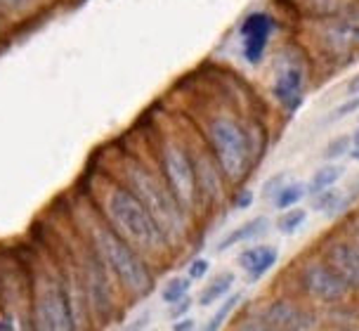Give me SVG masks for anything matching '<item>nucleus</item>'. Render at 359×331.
<instances>
[{
  "label": "nucleus",
  "mask_w": 359,
  "mask_h": 331,
  "mask_svg": "<svg viewBox=\"0 0 359 331\" xmlns=\"http://www.w3.org/2000/svg\"><path fill=\"white\" fill-rule=\"evenodd\" d=\"M79 220H83L81 237L83 241L97 253L102 265L114 279V286H118L126 296L133 301H142L154 291L156 277H154L151 263L142 253L135 251L109 222L102 218L93 203L81 206Z\"/></svg>",
  "instance_id": "1"
},
{
  "label": "nucleus",
  "mask_w": 359,
  "mask_h": 331,
  "mask_svg": "<svg viewBox=\"0 0 359 331\" xmlns=\"http://www.w3.org/2000/svg\"><path fill=\"white\" fill-rule=\"evenodd\" d=\"M109 225L130 244L135 251H140L149 260L163 258L172 251L161 227L151 218L149 211L135 199V194L126 184L109 182L104 192L100 194V203H93Z\"/></svg>",
  "instance_id": "2"
},
{
  "label": "nucleus",
  "mask_w": 359,
  "mask_h": 331,
  "mask_svg": "<svg viewBox=\"0 0 359 331\" xmlns=\"http://www.w3.org/2000/svg\"><path fill=\"white\" fill-rule=\"evenodd\" d=\"M135 194L142 206L149 211V215L161 227L168 244H182L189 232V215L180 208L175 196L165 187L161 175H154L149 168L137 161V158H126L123 161V182Z\"/></svg>",
  "instance_id": "3"
},
{
  "label": "nucleus",
  "mask_w": 359,
  "mask_h": 331,
  "mask_svg": "<svg viewBox=\"0 0 359 331\" xmlns=\"http://www.w3.org/2000/svg\"><path fill=\"white\" fill-rule=\"evenodd\" d=\"M208 149L217 163L224 182L239 184L253 166V142L251 135L234 116L220 114L206 123Z\"/></svg>",
  "instance_id": "4"
},
{
  "label": "nucleus",
  "mask_w": 359,
  "mask_h": 331,
  "mask_svg": "<svg viewBox=\"0 0 359 331\" xmlns=\"http://www.w3.org/2000/svg\"><path fill=\"white\" fill-rule=\"evenodd\" d=\"M158 163H161L158 170H161L165 187L175 196L180 208L187 215H191L198 208V189H196V173H194V161H191V151L182 142L168 140L161 147V161Z\"/></svg>",
  "instance_id": "5"
},
{
  "label": "nucleus",
  "mask_w": 359,
  "mask_h": 331,
  "mask_svg": "<svg viewBox=\"0 0 359 331\" xmlns=\"http://www.w3.org/2000/svg\"><path fill=\"white\" fill-rule=\"evenodd\" d=\"M296 286H298L300 296L307 298L310 303L324 305V308L343 303L345 298L352 294L348 289V284L341 279V275H338L322 256L307 258L298 265Z\"/></svg>",
  "instance_id": "6"
},
{
  "label": "nucleus",
  "mask_w": 359,
  "mask_h": 331,
  "mask_svg": "<svg viewBox=\"0 0 359 331\" xmlns=\"http://www.w3.org/2000/svg\"><path fill=\"white\" fill-rule=\"evenodd\" d=\"M253 315L274 331H317L322 324L312 308L288 296H279L262 303Z\"/></svg>",
  "instance_id": "7"
},
{
  "label": "nucleus",
  "mask_w": 359,
  "mask_h": 331,
  "mask_svg": "<svg viewBox=\"0 0 359 331\" xmlns=\"http://www.w3.org/2000/svg\"><path fill=\"white\" fill-rule=\"evenodd\" d=\"M277 22L269 12H251L241 22L239 36H241V53L248 65H260L265 60L269 38H272Z\"/></svg>",
  "instance_id": "8"
},
{
  "label": "nucleus",
  "mask_w": 359,
  "mask_h": 331,
  "mask_svg": "<svg viewBox=\"0 0 359 331\" xmlns=\"http://www.w3.org/2000/svg\"><path fill=\"white\" fill-rule=\"evenodd\" d=\"M322 258L341 275L350 291H359V241L329 239Z\"/></svg>",
  "instance_id": "9"
},
{
  "label": "nucleus",
  "mask_w": 359,
  "mask_h": 331,
  "mask_svg": "<svg viewBox=\"0 0 359 331\" xmlns=\"http://www.w3.org/2000/svg\"><path fill=\"white\" fill-rule=\"evenodd\" d=\"M194 161V173H196V189H198V203H210L215 206V201L222 196V184L224 177L213 161L210 151H201V154H191Z\"/></svg>",
  "instance_id": "10"
},
{
  "label": "nucleus",
  "mask_w": 359,
  "mask_h": 331,
  "mask_svg": "<svg viewBox=\"0 0 359 331\" xmlns=\"http://www.w3.org/2000/svg\"><path fill=\"white\" fill-rule=\"evenodd\" d=\"M272 95L277 97V102L284 107L286 112H298L300 104L305 100V74L300 67H286L281 69L274 79Z\"/></svg>",
  "instance_id": "11"
},
{
  "label": "nucleus",
  "mask_w": 359,
  "mask_h": 331,
  "mask_svg": "<svg viewBox=\"0 0 359 331\" xmlns=\"http://www.w3.org/2000/svg\"><path fill=\"white\" fill-rule=\"evenodd\" d=\"M279 260V248L274 244H253L246 246L243 251L236 256V263L243 272H246V282L255 284L277 265Z\"/></svg>",
  "instance_id": "12"
},
{
  "label": "nucleus",
  "mask_w": 359,
  "mask_h": 331,
  "mask_svg": "<svg viewBox=\"0 0 359 331\" xmlns=\"http://www.w3.org/2000/svg\"><path fill=\"white\" fill-rule=\"evenodd\" d=\"M269 220L267 215H258V218H251L246 222H241L239 227H234L232 232H227L222 237L220 244L215 246V251H227V248H232L236 244H248V241H255L258 237H262L267 230H269Z\"/></svg>",
  "instance_id": "13"
},
{
  "label": "nucleus",
  "mask_w": 359,
  "mask_h": 331,
  "mask_svg": "<svg viewBox=\"0 0 359 331\" xmlns=\"http://www.w3.org/2000/svg\"><path fill=\"white\" fill-rule=\"evenodd\" d=\"M234 284H236V275L232 270L220 272V275H215L201 289V294H198V298H196V305L198 308H210V305L220 303L224 296H229L234 291Z\"/></svg>",
  "instance_id": "14"
},
{
  "label": "nucleus",
  "mask_w": 359,
  "mask_h": 331,
  "mask_svg": "<svg viewBox=\"0 0 359 331\" xmlns=\"http://www.w3.org/2000/svg\"><path fill=\"white\" fill-rule=\"evenodd\" d=\"M345 175V168L341 163H324L319 166L317 170L312 173V177L307 180V196H314L319 192H324V189H331L336 187L338 180Z\"/></svg>",
  "instance_id": "15"
},
{
  "label": "nucleus",
  "mask_w": 359,
  "mask_h": 331,
  "mask_svg": "<svg viewBox=\"0 0 359 331\" xmlns=\"http://www.w3.org/2000/svg\"><path fill=\"white\" fill-rule=\"evenodd\" d=\"M243 303V291H232L229 296L222 298V303L217 305V310L213 315L208 317L206 322H203L201 331H222L224 324H227V320L236 313V308Z\"/></svg>",
  "instance_id": "16"
},
{
  "label": "nucleus",
  "mask_w": 359,
  "mask_h": 331,
  "mask_svg": "<svg viewBox=\"0 0 359 331\" xmlns=\"http://www.w3.org/2000/svg\"><path fill=\"white\" fill-rule=\"evenodd\" d=\"M305 196H307V184L296 180V182H286L279 189V194L272 199V203L277 211H288V208H296Z\"/></svg>",
  "instance_id": "17"
},
{
  "label": "nucleus",
  "mask_w": 359,
  "mask_h": 331,
  "mask_svg": "<svg viewBox=\"0 0 359 331\" xmlns=\"http://www.w3.org/2000/svg\"><path fill=\"white\" fill-rule=\"evenodd\" d=\"M191 279L187 275H175V277H170L168 282L163 284V289H161V303L163 305H172V303H177V301H182L184 296H189V291H191Z\"/></svg>",
  "instance_id": "18"
},
{
  "label": "nucleus",
  "mask_w": 359,
  "mask_h": 331,
  "mask_svg": "<svg viewBox=\"0 0 359 331\" xmlns=\"http://www.w3.org/2000/svg\"><path fill=\"white\" fill-rule=\"evenodd\" d=\"M307 222V211L303 208H288V211H281L279 220H277V230L286 237H293L305 227Z\"/></svg>",
  "instance_id": "19"
},
{
  "label": "nucleus",
  "mask_w": 359,
  "mask_h": 331,
  "mask_svg": "<svg viewBox=\"0 0 359 331\" xmlns=\"http://www.w3.org/2000/svg\"><path fill=\"white\" fill-rule=\"evenodd\" d=\"M350 147H352V135H338V137H333L331 142L326 144L324 158H329V161H333V158H343L345 154H350Z\"/></svg>",
  "instance_id": "20"
},
{
  "label": "nucleus",
  "mask_w": 359,
  "mask_h": 331,
  "mask_svg": "<svg viewBox=\"0 0 359 331\" xmlns=\"http://www.w3.org/2000/svg\"><path fill=\"white\" fill-rule=\"evenodd\" d=\"M210 272V260L208 258H191L189 265H187V277L191 282H196V279H203Z\"/></svg>",
  "instance_id": "21"
},
{
  "label": "nucleus",
  "mask_w": 359,
  "mask_h": 331,
  "mask_svg": "<svg viewBox=\"0 0 359 331\" xmlns=\"http://www.w3.org/2000/svg\"><path fill=\"white\" fill-rule=\"evenodd\" d=\"M232 331H274V329H269L265 322H260L258 317L251 313V315L241 317V320L232 327Z\"/></svg>",
  "instance_id": "22"
},
{
  "label": "nucleus",
  "mask_w": 359,
  "mask_h": 331,
  "mask_svg": "<svg viewBox=\"0 0 359 331\" xmlns=\"http://www.w3.org/2000/svg\"><path fill=\"white\" fill-rule=\"evenodd\" d=\"M196 301L191 296H184L182 301H177V303H172L168 305V317H170V322H175L180 320V317H187L191 313V305H194Z\"/></svg>",
  "instance_id": "23"
},
{
  "label": "nucleus",
  "mask_w": 359,
  "mask_h": 331,
  "mask_svg": "<svg viewBox=\"0 0 359 331\" xmlns=\"http://www.w3.org/2000/svg\"><path fill=\"white\" fill-rule=\"evenodd\" d=\"M253 199H255L253 189L241 187L239 192L232 196V208H234V211H248V208L253 206Z\"/></svg>",
  "instance_id": "24"
},
{
  "label": "nucleus",
  "mask_w": 359,
  "mask_h": 331,
  "mask_svg": "<svg viewBox=\"0 0 359 331\" xmlns=\"http://www.w3.org/2000/svg\"><path fill=\"white\" fill-rule=\"evenodd\" d=\"M286 182H288V180H286V173H277V175H272V177H269V180L265 182V187H262V196L272 201L274 196L279 194V189L284 187Z\"/></svg>",
  "instance_id": "25"
},
{
  "label": "nucleus",
  "mask_w": 359,
  "mask_h": 331,
  "mask_svg": "<svg viewBox=\"0 0 359 331\" xmlns=\"http://www.w3.org/2000/svg\"><path fill=\"white\" fill-rule=\"evenodd\" d=\"M151 324V310H144V313H140L135 320H130L123 327V331H147Z\"/></svg>",
  "instance_id": "26"
},
{
  "label": "nucleus",
  "mask_w": 359,
  "mask_h": 331,
  "mask_svg": "<svg viewBox=\"0 0 359 331\" xmlns=\"http://www.w3.org/2000/svg\"><path fill=\"white\" fill-rule=\"evenodd\" d=\"M355 112H359V95H350V100H348V102H343V104L338 107L333 116H336V119H343V116H350V114H355Z\"/></svg>",
  "instance_id": "27"
},
{
  "label": "nucleus",
  "mask_w": 359,
  "mask_h": 331,
  "mask_svg": "<svg viewBox=\"0 0 359 331\" xmlns=\"http://www.w3.org/2000/svg\"><path fill=\"white\" fill-rule=\"evenodd\" d=\"M34 0H0V10L5 12H27Z\"/></svg>",
  "instance_id": "28"
},
{
  "label": "nucleus",
  "mask_w": 359,
  "mask_h": 331,
  "mask_svg": "<svg viewBox=\"0 0 359 331\" xmlns=\"http://www.w3.org/2000/svg\"><path fill=\"white\" fill-rule=\"evenodd\" d=\"M196 329V320L191 315L180 317V320L172 322V331H194Z\"/></svg>",
  "instance_id": "29"
},
{
  "label": "nucleus",
  "mask_w": 359,
  "mask_h": 331,
  "mask_svg": "<svg viewBox=\"0 0 359 331\" xmlns=\"http://www.w3.org/2000/svg\"><path fill=\"white\" fill-rule=\"evenodd\" d=\"M348 95H359V74L350 79V83H348Z\"/></svg>",
  "instance_id": "30"
},
{
  "label": "nucleus",
  "mask_w": 359,
  "mask_h": 331,
  "mask_svg": "<svg viewBox=\"0 0 359 331\" xmlns=\"http://www.w3.org/2000/svg\"><path fill=\"white\" fill-rule=\"evenodd\" d=\"M350 156L355 158V161H359V142H352V147H350Z\"/></svg>",
  "instance_id": "31"
},
{
  "label": "nucleus",
  "mask_w": 359,
  "mask_h": 331,
  "mask_svg": "<svg viewBox=\"0 0 359 331\" xmlns=\"http://www.w3.org/2000/svg\"><path fill=\"white\" fill-rule=\"evenodd\" d=\"M324 331H359V327H331V329H324Z\"/></svg>",
  "instance_id": "32"
},
{
  "label": "nucleus",
  "mask_w": 359,
  "mask_h": 331,
  "mask_svg": "<svg viewBox=\"0 0 359 331\" xmlns=\"http://www.w3.org/2000/svg\"><path fill=\"white\" fill-rule=\"evenodd\" d=\"M352 142H359V128H357V133H355V137H352Z\"/></svg>",
  "instance_id": "33"
},
{
  "label": "nucleus",
  "mask_w": 359,
  "mask_h": 331,
  "mask_svg": "<svg viewBox=\"0 0 359 331\" xmlns=\"http://www.w3.org/2000/svg\"><path fill=\"white\" fill-rule=\"evenodd\" d=\"M357 41H359V27H357Z\"/></svg>",
  "instance_id": "34"
},
{
  "label": "nucleus",
  "mask_w": 359,
  "mask_h": 331,
  "mask_svg": "<svg viewBox=\"0 0 359 331\" xmlns=\"http://www.w3.org/2000/svg\"><path fill=\"white\" fill-rule=\"evenodd\" d=\"M147 331H149V329H147Z\"/></svg>",
  "instance_id": "35"
},
{
  "label": "nucleus",
  "mask_w": 359,
  "mask_h": 331,
  "mask_svg": "<svg viewBox=\"0 0 359 331\" xmlns=\"http://www.w3.org/2000/svg\"><path fill=\"white\" fill-rule=\"evenodd\" d=\"M357 241H359V239H357Z\"/></svg>",
  "instance_id": "36"
}]
</instances>
